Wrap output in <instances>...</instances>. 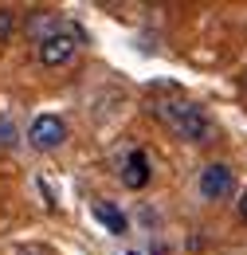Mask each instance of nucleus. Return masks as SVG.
<instances>
[{"mask_svg":"<svg viewBox=\"0 0 247 255\" xmlns=\"http://www.w3.org/2000/svg\"><path fill=\"white\" fill-rule=\"evenodd\" d=\"M12 28H16V16H12L8 8H0V43L12 35Z\"/></svg>","mask_w":247,"mask_h":255,"instance_id":"obj_8","label":"nucleus"},{"mask_svg":"<svg viewBox=\"0 0 247 255\" xmlns=\"http://www.w3.org/2000/svg\"><path fill=\"white\" fill-rule=\"evenodd\" d=\"M20 255H47L43 248H20Z\"/></svg>","mask_w":247,"mask_h":255,"instance_id":"obj_9","label":"nucleus"},{"mask_svg":"<svg viewBox=\"0 0 247 255\" xmlns=\"http://www.w3.org/2000/svg\"><path fill=\"white\" fill-rule=\"evenodd\" d=\"M232 192H236V177H232V169H228L224 161L204 165V173H200V196H204V200H228Z\"/></svg>","mask_w":247,"mask_h":255,"instance_id":"obj_4","label":"nucleus"},{"mask_svg":"<svg viewBox=\"0 0 247 255\" xmlns=\"http://www.w3.org/2000/svg\"><path fill=\"white\" fill-rule=\"evenodd\" d=\"M16 137H20V133H16V122H12L8 114H0V149H12Z\"/></svg>","mask_w":247,"mask_h":255,"instance_id":"obj_7","label":"nucleus"},{"mask_svg":"<svg viewBox=\"0 0 247 255\" xmlns=\"http://www.w3.org/2000/svg\"><path fill=\"white\" fill-rule=\"evenodd\" d=\"M240 216H244V224H247V192H244V200H240Z\"/></svg>","mask_w":247,"mask_h":255,"instance_id":"obj_10","label":"nucleus"},{"mask_svg":"<svg viewBox=\"0 0 247 255\" xmlns=\"http://www.w3.org/2000/svg\"><path fill=\"white\" fill-rule=\"evenodd\" d=\"M122 181L129 185V189H141V185L149 181V157H145L141 149H133V153H129V161H125V173H122Z\"/></svg>","mask_w":247,"mask_h":255,"instance_id":"obj_5","label":"nucleus"},{"mask_svg":"<svg viewBox=\"0 0 247 255\" xmlns=\"http://www.w3.org/2000/svg\"><path fill=\"white\" fill-rule=\"evenodd\" d=\"M153 110L177 137H185L192 145H200V141L212 137V118H208L196 102H153Z\"/></svg>","mask_w":247,"mask_h":255,"instance_id":"obj_1","label":"nucleus"},{"mask_svg":"<svg viewBox=\"0 0 247 255\" xmlns=\"http://www.w3.org/2000/svg\"><path fill=\"white\" fill-rule=\"evenodd\" d=\"M75 47H79V35L71 32V28H59V32L47 35L35 51H39V63H43V67H63V63H71Z\"/></svg>","mask_w":247,"mask_h":255,"instance_id":"obj_2","label":"nucleus"},{"mask_svg":"<svg viewBox=\"0 0 247 255\" xmlns=\"http://www.w3.org/2000/svg\"><path fill=\"white\" fill-rule=\"evenodd\" d=\"M28 141L35 149H43V153L47 149H59L63 141H67V122H63L59 114H39L28 129Z\"/></svg>","mask_w":247,"mask_h":255,"instance_id":"obj_3","label":"nucleus"},{"mask_svg":"<svg viewBox=\"0 0 247 255\" xmlns=\"http://www.w3.org/2000/svg\"><path fill=\"white\" fill-rule=\"evenodd\" d=\"M94 216H98V220L106 224L110 232H118V236L125 232V216L118 212V208H114V204H106V200H98V204H94Z\"/></svg>","mask_w":247,"mask_h":255,"instance_id":"obj_6","label":"nucleus"}]
</instances>
